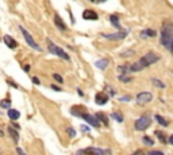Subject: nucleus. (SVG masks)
<instances>
[{
  "instance_id": "nucleus-1",
  "label": "nucleus",
  "mask_w": 173,
  "mask_h": 155,
  "mask_svg": "<svg viewBox=\"0 0 173 155\" xmlns=\"http://www.w3.org/2000/svg\"><path fill=\"white\" fill-rule=\"evenodd\" d=\"M158 60H160L158 54L153 53V51H149V53H146L139 61H137V62H134L133 65H130V72H141V70H143L146 66H150V65L155 64Z\"/></svg>"
},
{
  "instance_id": "nucleus-2",
  "label": "nucleus",
  "mask_w": 173,
  "mask_h": 155,
  "mask_svg": "<svg viewBox=\"0 0 173 155\" xmlns=\"http://www.w3.org/2000/svg\"><path fill=\"white\" fill-rule=\"evenodd\" d=\"M160 41L162 43V46L165 49L170 50L173 46V27L170 22H165L161 28V36H160Z\"/></svg>"
},
{
  "instance_id": "nucleus-3",
  "label": "nucleus",
  "mask_w": 173,
  "mask_h": 155,
  "mask_svg": "<svg viewBox=\"0 0 173 155\" xmlns=\"http://www.w3.org/2000/svg\"><path fill=\"white\" fill-rule=\"evenodd\" d=\"M47 47H49V51H50V53L56 54L57 57H60V58H62V60H65V61H69V60H71L69 54L65 53L64 50L61 49V47H58L57 45H54V43L52 42L50 39H47Z\"/></svg>"
},
{
  "instance_id": "nucleus-4",
  "label": "nucleus",
  "mask_w": 173,
  "mask_h": 155,
  "mask_svg": "<svg viewBox=\"0 0 173 155\" xmlns=\"http://www.w3.org/2000/svg\"><path fill=\"white\" fill-rule=\"evenodd\" d=\"M20 31H22V34H23V36H25V39H26V42H27V45L30 46V47H32L34 50H37V51H41V47H39V45L38 43H35V41L32 39V36H31V34L28 31H26V28H23V27H20Z\"/></svg>"
},
{
  "instance_id": "nucleus-5",
  "label": "nucleus",
  "mask_w": 173,
  "mask_h": 155,
  "mask_svg": "<svg viewBox=\"0 0 173 155\" xmlns=\"http://www.w3.org/2000/svg\"><path fill=\"white\" fill-rule=\"evenodd\" d=\"M134 127L137 131H145L146 128L150 127V117L149 116H142L135 121Z\"/></svg>"
},
{
  "instance_id": "nucleus-6",
  "label": "nucleus",
  "mask_w": 173,
  "mask_h": 155,
  "mask_svg": "<svg viewBox=\"0 0 173 155\" xmlns=\"http://www.w3.org/2000/svg\"><path fill=\"white\" fill-rule=\"evenodd\" d=\"M152 99H153V95L150 92H141V93H138V96H137V102L141 104V105H143V104H148V102L152 101Z\"/></svg>"
},
{
  "instance_id": "nucleus-7",
  "label": "nucleus",
  "mask_w": 173,
  "mask_h": 155,
  "mask_svg": "<svg viewBox=\"0 0 173 155\" xmlns=\"http://www.w3.org/2000/svg\"><path fill=\"white\" fill-rule=\"evenodd\" d=\"M81 117H83V119H84L88 124L93 126V127H96V128H99V127H100V121H99V119H97L96 116H92V115H89V113H83Z\"/></svg>"
},
{
  "instance_id": "nucleus-8",
  "label": "nucleus",
  "mask_w": 173,
  "mask_h": 155,
  "mask_svg": "<svg viewBox=\"0 0 173 155\" xmlns=\"http://www.w3.org/2000/svg\"><path fill=\"white\" fill-rule=\"evenodd\" d=\"M127 35V30H119V32L117 34H104V38L106 39H112V41H119V39H123L126 38Z\"/></svg>"
},
{
  "instance_id": "nucleus-9",
  "label": "nucleus",
  "mask_w": 173,
  "mask_h": 155,
  "mask_svg": "<svg viewBox=\"0 0 173 155\" xmlns=\"http://www.w3.org/2000/svg\"><path fill=\"white\" fill-rule=\"evenodd\" d=\"M81 152H91V154H96V155L111 154L109 150H102V148H95V147H88V148H85V150H81V151H78V154H81Z\"/></svg>"
},
{
  "instance_id": "nucleus-10",
  "label": "nucleus",
  "mask_w": 173,
  "mask_h": 155,
  "mask_svg": "<svg viewBox=\"0 0 173 155\" xmlns=\"http://www.w3.org/2000/svg\"><path fill=\"white\" fill-rule=\"evenodd\" d=\"M95 101L97 105H104V104H107V101H108V95H107L106 92H99V93L95 96Z\"/></svg>"
},
{
  "instance_id": "nucleus-11",
  "label": "nucleus",
  "mask_w": 173,
  "mask_h": 155,
  "mask_svg": "<svg viewBox=\"0 0 173 155\" xmlns=\"http://www.w3.org/2000/svg\"><path fill=\"white\" fill-rule=\"evenodd\" d=\"M83 18H84L85 20H97V19H99V16H97V14H96L95 11L85 10L84 12H83Z\"/></svg>"
},
{
  "instance_id": "nucleus-12",
  "label": "nucleus",
  "mask_w": 173,
  "mask_h": 155,
  "mask_svg": "<svg viewBox=\"0 0 173 155\" xmlns=\"http://www.w3.org/2000/svg\"><path fill=\"white\" fill-rule=\"evenodd\" d=\"M3 41H4V43L7 45V47H10V49H16V46H18V42L10 35H6L3 38Z\"/></svg>"
},
{
  "instance_id": "nucleus-13",
  "label": "nucleus",
  "mask_w": 173,
  "mask_h": 155,
  "mask_svg": "<svg viewBox=\"0 0 173 155\" xmlns=\"http://www.w3.org/2000/svg\"><path fill=\"white\" fill-rule=\"evenodd\" d=\"M54 23H56V26L60 28L61 31H66V26H65L64 20H62L58 15H54Z\"/></svg>"
},
{
  "instance_id": "nucleus-14",
  "label": "nucleus",
  "mask_w": 173,
  "mask_h": 155,
  "mask_svg": "<svg viewBox=\"0 0 173 155\" xmlns=\"http://www.w3.org/2000/svg\"><path fill=\"white\" fill-rule=\"evenodd\" d=\"M152 36H155V31H154V30L146 28V30L141 31V38H152Z\"/></svg>"
},
{
  "instance_id": "nucleus-15",
  "label": "nucleus",
  "mask_w": 173,
  "mask_h": 155,
  "mask_svg": "<svg viewBox=\"0 0 173 155\" xmlns=\"http://www.w3.org/2000/svg\"><path fill=\"white\" fill-rule=\"evenodd\" d=\"M7 115H8V117H10L11 120H18L19 116H20L19 111H16V109H8Z\"/></svg>"
},
{
  "instance_id": "nucleus-16",
  "label": "nucleus",
  "mask_w": 173,
  "mask_h": 155,
  "mask_svg": "<svg viewBox=\"0 0 173 155\" xmlns=\"http://www.w3.org/2000/svg\"><path fill=\"white\" fill-rule=\"evenodd\" d=\"M8 132H10L11 137L14 139L15 143H18V140H19V134H18V131L15 130V128H12V127H8Z\"/></svg>"
},
{
  "instance_id": "nucleus-17",
  "label": "nucleus",
  "mask_w": 173,
  "mask_h": 155,
  "mask_svg": "<svg viewBox=\"0 0 173 155\" xmlns=\"http://www.w3.org/2000/svg\"><path fill=\"white\" fill-rule=\"evenodd\" d=\"M109 22H111L118 30H122V27H120V25H119V18H118V15H111V16H109Z\"/></svg>"
},
{
  "instance_id": "nucleus-18",
  "label": "nucleus",
  "mask_w": 173,
  "mask_h": 155,
  "mask_svg": "<svg viewBox=\"0 0 173 155\" xmlns=\"http://www.w3.org/2000/svg\"><path fill=\"white\" fill-rule=\"evenodd\" d=\"M95 65L97 69H106L108 66V60H99L95 62Z\"/></svg>"
},
{
  "instance_id": "nucleus-19",
  "label": "nucleus",
  "mask_w": 173,
  "mask_h": 155,
  "mask_svg": "<svg viewBox=\"0 0 173 155\" xmlns=\"http://www.w3.org/2000/svg\"><path fill=\"white\" fill-rule=\"evenodd\" d=\"M96 117L99 119L100 123H104L106 126H108V119H107V116L104 115V113H100V112H99V113H96Z\"/></svg>"
},
{
  "instance_id": "nucleus-20",
  "label": "nucleus",
  "mask_w": 173,
  "mask_h": 155,
  "mask_svg": "<svg viewBox=\"0 0 173 155\" xmlns=\"http://www.w3.org/2000/svg\"><path fill=\"white\" fill-rule=\"evenodd\" d=\"M154 119L157 120V123H158V124H161L162 127H166V126H168V121H166V120L164 119L162 116H160V115H155V116H154Z\"/></svg>"
},
{
  "instance_id": "nucleus-21",
  "label": "nucleus",
  "mask_w": 173,
  "mask_h": 155,
  "mask_svg": "<svg viewBox=\"0 0 173 155\" xmlns=\"http://www.w3.org/2000/svg\"><path fill=\"white\" fill-rule=\"evenodd\" d=\"M111 117L117 120L118 123H122V121H123V116H122V113L120 112H114L112 115H111Z\"/></svg>"
},
{
  "instance_id": "nucleus-22",
  "label": "nucleus",
  "mask_w": 173,
  "mask_h": 155,
  "mask_svg": "<svg viewBox=\"0 0 173 155\" xmlns=\"http://www.w3.org/2000/svg\"><path fill=\"white\" fill-rule=\"evenodd\" d=\"M154 134H155V136L158 137V140H160V142H162V143H166V137H165V135H164V132H161V131H155Z\"/></svg>"
},
{
  "instance_id": "nucleus-23",
  "label": "nucleus",
  "mask_w": 173,
  "mask_h": 155,
  "mask_svg": "<svg viewBox=\"0 0 173 155\" xmlns=\"http://www.w3.org/2000/svg\"><path fill=\"white\" fill-rule=\"evenodd\" d=\"M133 78L130 77V76H126V74H120L119 76V81L120 82H130Z\"/></svg>"
},
{
  "instance_id": "nucleus-24",
  "label": "nucleus",
  "mask_w": 173,
  "mask_h": 155,
  "mask_svg": "<svg viewBox=\"0 0 173 155\" xmlns=\"http://www.w3.org/2000/svg\"><path fill=\"white\" fill-rule=\"evenodd\" d=\"M142 142H143L146 146H153V144H154L153 139H152V137H149V136H143V137H142Z\"/></svg>"
},
{
  "instance_id": "nucleus-25",
  "label": "nucleus",
  "mask_w": 173,
  "mask_h": 155,
  "mask_svg": "<svg viewBox=\"0 0 173 155\" xmlns=\"http://www.w3.org/2000/svg\"><path fill=\"white\" fill-rule=\"evenodd\" d=\"M152 82H153V85H154V86H158V88H161V89L165 88V85L160 81V80H157V78H152Z\"/></svg>"
},
{
  "instance_id": "nucleus-26",
  "label": "nucleus",
  "mask_w": 173,
  "mask_h": 155,
  "mask_svg": "<svg viewBox=\"0 0 173 155\" xmlns=\"http://www.w3.org/2000/svg\"><path fill=\"white\" fill-rule=\"evenodd\" d=\"M0 107H1V108H10V107H11V101L8 99L1 100V101H0Z\"/></svg>"
},
{
  "instance_id": "nucleus-27",
  "label": "nucleus",
  "mask_w": 173,
  "mask_h": 155,
  "mask_svg": "<svg viewBox=\"0 0 173 155\" xmlns=\"http://www.w3.org/2000/svg\"><path fill=\"white\" fill-rule=\"evenodd\" d=\"M118 70L120 72V73H127V72H130V66H127V65H124V66H119L118 67Z\"/></svg>"
},
{
  "instance_id": "nucleus-28",
  "label": "nucleus",
  "mask_w": 173,
  "mask_h": 155,
  "mask_svg": "<svg viewBox=\"0 0 173 155\" xmlns=\"http://www.w3.org/2000/svg\"><path fill=\"white\" fill-rule=\"evenodd\" d=\"M53 77H54V80H56L57 82H60V84H62V82H64V80H62V77H61L60 74H53Z\"/></svg>"
},
{
  "instance_id": "nucleus-29",
  "label": "nucleus",
  "mask_w": 173,
  "mask_h": 155,
  "mask_svg": "<svg viewBox=\"0 0 173 155\" xmlns=\"http://www.w3.org/2000/svg\"><path fill=\"white\" fill-rule=\"evenodd\" d=\"M66 132L69 134V136H71V137H74V136H76V132H74V130H73V128H68V130H66Z\"/></svg>"
},
{
  "instance_id": "nucleus-30",
  "label": "nucleus",
  "mask_w": 173,
  "mask_h": 155,
  "mask_svg": "<svg viewBox=\"0 0 173 155\" xmlns=\"http://www.w3.org/2000/svg\"><path fill=\"white\" fill-rule=\"evenodd\" d=\"M130 100H131L130 96H123V97H120V99H119V101L124 102V101H130Z\"/></svg>"
},
{
  "instance_id": "nucleus-31",
  "label": "nucleus",
  "mask_w": 173,
  "mask_h": 155,
  "mask_svg": "<svg viewBox=\"0 0 173 155\" xmlns=\"http://www.w3.org/2000/svg\"><path fill=\"white\" fill-rule=\"evenodd\" d=\"M106 88H107V89H108V92H109V95H111V96H115V93H117V92H115V89H112V88H111V86H108V85H107Z\"/></svg>"
},
{
  "instance_id": "nucleus-32",
  "label": "nucleus",
  "mask_w": 173,
  "mask_h": 155,
  "mask_svg": "<svg viewBox=\"0 0 173 155\" xmlns=\"http://www.w3.org/2000/svg\"><path fill=\"white\" fill-rule=\"evenodd\" d=\"M31 80H32V84H35V85H39V84H41V81H39V78H38V77H32Z\"/></svg>"
},
{
  "instance_id": "nucleus-33",
  "label": "nucleus",
  "mask_w": 173,
  "mask_h": 155,
  "mask_svg": "<svg viewBox=\"0 0 173 155\" xmlns=\"http://www.w3.org/2000/svg\"><path fill=\"white\" fill-rule=\"evenodd\" d=\"M149 155H162V151H150Z\"/></svg>"
},
{
  "instance_id": "nucleus-34",
  "label": "nucleus",
  "mask_w": 173,
  "mask_h": 155,
  "mask_svg": "<svg viewBox=\"0 0 173 155\" xmlns=\"http://www.w3.org/2000/svg\"><path fill=\"white\" fill-rule=\"evenodd\" d=\"M52 89H54V90H61V88H58V86H56V85H52Z\"/></svg>"
},
{
  "instance_id": "nucleus-35",
  "label": "nucleus",
  "mask_w": 173,
  "mask_h": 155,
  "mask_svg": "<svg viewBox=\"0 0 173 155\" xmlns=\"http://www.w3.org/2000/svg\"><path fill=\"white\" fill-rule=\"evenodd\" d=\"M23 70H25L26 73H28V70H30V66H28V65H26V66L23 67Z\"/></svg>"
},
{
  "instance_id": "nucleus-36",
  "label": "nucleus",
  "mask_w": 173,
  "mask_h": 155,
  "mask_svg": "<svg viewBox=\"0 0 173 155\" xmlns=\"http://www.w3.org/2000/svg\"><path fill=\"white\" fill-rule=\"evenodd\" d=\"M169 143L173 146V135H170V137H169Z\"/></svg>"
},
{
  "instance_id": "nucleus-37",
  "label": "nucleus",
  "mask_w": 173,
  "mask_h": 155,
  "mask_svg": "<svg viewBox=\"0 0 173 155\" xmlns=\"http://www.w3.org/2000/svg\"><path fill=\"white\" fill-rule=\"evenodd\" d=\"M12 124H14V127L16 128V130H19V128H20V127H19V126H18V124H16V123H12Z\"/></svg>"
},
{
  "instance_id": "nucleus-38",
  "label": "nucleus",
  "mask_w": 173,
  "mask_h": 155,
  "mask_svg": "<svg viewBox=\"0 0 173 155\" xmlns=\"http://www.w3.org/2000/svg\"><path fill=\"white\" fill-rule=\"evenodd\" d=\"M77 93H78V95H80V96H83V95H84V93H83V92H81V89H77Z\"/></svg>"
},
{
  "instance_id": "nucleus-39",
  "label": "nucleus",
  "mask_w": 173,
  "mask_h": 155,
  "mask_svg": "<svg viewBox=\"0 0 173 155\" xmlns=\"http://www.w3.org/2000/svg\"><path fill=\"white\" fill-rule=\"evenodd\" d=\"M81 130H83V131H88V127H85V126H83V127H81Z\"/></svg>"
},
{
  "instance_id": "nucleus-40",
  "label": "nucleus",
  "mask_w": 173,
  "mask_h": 155,
  "mask_svg": "<svg viewBox=\"0 0 173 155\" xmlns=\"http://www.w3.org/2000/svg\"><path fill=\"white\" fill-rule=\"evenodd\" d=\"M16 151L20 152V154H23V150H22V148H16Z\"/></svg>"
},
{
  "instance_id": "nucleus-41",
  "label": "nucleus",
  "mask_w": 173,
  "mask_h": 155,
  "mask_svg": "<svg viewBox=\"0 0 173 155\" xmlns=\"http://www.w3.org/2000/svg\"><path fill=\"white\" fill-rule=\"evenodd\" d=\"M1 136H3V132H1V131H0V137H1Z\"/></svg>"
},
{
  "instance_id": "nucleus-42",
  "label": "nucleus",
  "mask_w": 173,
  "mask_h": 155,
  "mask_svg": "<svg viewBox=\"0 0 173 155\" xmlns=\"http://www.w3.org/2000/svg\"><path fill=\"white\" fill-rule=\"evenodd\" d=\"M170 51H172V54H173V46H172V49H170Z\"/></svg>"
},
{
  "instance_id": "nucleus-43",
  "label": "nucleus",
  "mask_w": 173,
  "mask_h": 155,
  "mask_svg": "<svg viewBox=\"0 0 173 155\" xmlns=\"http://www.w3.org/2000/svg\"><path fill=\"white\" fill-rule=\"evenodd\" d=\"M99 1H104V0H99Z\"/></svg>"
},
{
  "instance_id": "nucleus-44",
  "label": "nucleus",
  "mask_w": 173,
  "mask_h": 155,
  "mask_svg": "<svg viewBox=\"0 0 173 155\" xmlns=\"http://www.w3.org/2000/svg\"><path fill=\"white\" fill-rule=\"evenodd\" d=\"M91 1H95V0H91Z\"/></svg>"
}]
</instances>
